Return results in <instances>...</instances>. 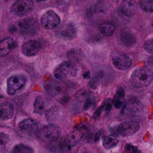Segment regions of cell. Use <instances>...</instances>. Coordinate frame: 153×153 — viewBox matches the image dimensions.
I'll return each instance as SVG.
<instances>
[{
	"label": "cell",
	"mask_w": 153,
	"mask_h": 153,
	"mask_svg": "<svg viewBox=\"0 0 153 153\" xmlns=\"http://www.w3.org/2000/svg\"><path fill=\"white\" fill-rule=\"evenodd\" d=\"M56 35L63 40H71L76 36V29L72 23H64L56 31Z\"/></svg>",
	"instance_id": "8"
},
{
	"label": "cell",
	"mask_w": 153,
	"mask_h": 153,
	"mask_svg": "<svg viewBox=\"0 0 153 153\" xmlns=\"http://www.w3.org/2000/svg\"><path fill=\"white\" fill-rule=\"evenodd\" d=\"M42 26L47 30L57 28L61 22L60 16L54 10H49L43 14L40 19Z\"/></svg>",
	"instance_id": "6"
},
{
	"label": "cell",
	"mask_w": 153,
	"mask_h": 153,
	"mask_svg": "<svg viewBox=\"0 0 153 153\" xmlns=\"http://www.w3.org/2000/svg\"><path fill=\"white\" fill-rule=\"evenodd\" d=\"M105 4L102 1H99L94 5V12L96 13H102L105 12Z\"/></svg>",
	"instance_id": "28"
},
{
	"label": "cell",
	"mask_w": 153,
	"mask_h": 153,
	"mask_svg": "<svg viewBox=\"0 0 153 153\" xmlns=\"http://www.w3.org/2000/svg\"><path fill=\"white\" fill-rule=\"evenodd\" d=\"M152 28H153V22H152Z\"/></svg>",
	"instance_id": "42"
},
{
	"label": "cell",
	"mask_w": 153,
	"mask_h": 153,
	"mask_svg": "<svg viewBox=\"0 0 153 153\" xmlns=\"http://www.w3.org/2000/svg\"><path fill=\"white\" fill-rule=\"evenodd\" d=\"M77 68L71 62H65L59 66L54 72V76L61 81L68 80L74 78L77 74Z\"/></svg>",
	"instance_id": "4"
},
{
	"label": "cell",
	"mask_w": 153,
	"mask_h": 153,
	"mask_svg": "<svg viewBox=\"0 0 153 153\" xmlns=\"http://www.w3.org/2000/svg\"><path fill=\"white\" fill-rule=\"evenodd\" d=\"M125 97V91L122 88H118L117 91V94H116V98H123Z\"/></svg>",
	"instance_id": "35"
},
{
	"label": "cell",
	"mask_w": 153,
	"mask_h": 153,
	"mask_svg": "<svg viewBox=\"0 0 153 153\" xmlns=\"http://www.w3.org/2000/svg\"><path fill=\"white\" fill-rule=\"evenodd\" d=\"M45 110V102L43 99L40 97H38L36 98L34 104V113L40 114L43 113Z\"/></svg>",
	"instance_id": "24"
},
{
	"label": "cell",
	"mask_w": 153,
	"mask_h": 153,
	"mask_svg": "<svg viewBox=\"0 0 153 153\" xmlns=\"http://www.w3.org/2000/svg\"><path fill=\"white\" fill-rule=\"evenodd\" d=\"M84 52L80 49H73L69 51L67 54V57L69 61L73 64L79 63L84 59Z\"/></svg>",
	"instance_id": "19"
},
{
	"label": "cell",
	"mask_w": 153,
	"mask_h": 153,
	"mask_svg": "<svg viewBox=\"0 0 153 153\" xmlns=\"http://www.w3.org/2000/svg\"><path fill=\"white\" fill-rule=\"evenodd\" d=\"M137 10V4L134 0H123L120 4V10L125 16H132Z\"/></svg>",
	"instance_id": "16"
},
{
	"label": "cell",
	"mask_w": 153,
	"mask_h": 153,
	"mask_svg": "<svg viewBox=\"0 0 153 153\" xmlns=\"http://www.w3.org/2000/svg\"><path fill=\"white\" fill-rule=\"evenodd\" d=\"M59 108L58 107H56V106L51 108L50 109L46 111V117L48 123H52L55 122L57 120V118H58V115H59Z\"/></svg>",
	"instance_id": "23"
},
{
	"label": "cell",
	"mask_w": 153,
	"mask_h": 153,
	"mask_svg": "<svg viewBox=\"0 0 153 153\" xmlns=\"http://www.w3.org/2000/svg\"><path fill=\"white\" fill-rule=\"evenodd\" d=\"M105 106H106V107H105V111L107 112L110 111L111 110V107H112V106H111V104H107Z\"/></svg>",
	"instance_id": "38"
},
{
	"label": "cell",
	"mask_w": 153,
	"mask_h": 153,
	"mask_svg": "<svg viewBox=\"0 0 153 153\" xmlns=\"http://www.w3.org/2000/svg\"><path fill=\"white\" fill-rule=\"evenodd\" d=\"M124 152L125 153H141L136 146H134L131 144H127L125 146Z\"/></svg>",
	"instance_id": "30"
},
{
	"label": "cell",
	"mask_w": 153,
	"mask_h": 153,
	"mask_svg": "<svg viewBox=\"0 0 153 153\" xmlns=\"http://www.w3.org/2000/svg\"><path fill=\"white\" fill-rule=\"evenodd\" d=\"M37 137L43 141L54 142L58 140L61 134V130L58 126L49 124L44 126L37 131Z\"/></svg>",
	"instance_id": "3"
},
{
	"label": "cell",
	"mask_w": 153,
	"mask_h": 153,
	"mask_svg": "<svg viewBox=\"0 0 153 153\" xmlns=\"http://www.w3.org/2000/svg\"><path fill=\"white\" fill-rule=\"evenodd\" d=\"M4 1H8V0H4Z\"/></svg>",
	"instance_id": "41"
},
{
	"label": "cell",
	"mask_w": 153,
	"mask_h": 153,
	"mask_svg": "<svg viewBox=\"0 0 153 153\" xmlns=\"http://www.w3.org/2000/svg\"><path fill=\"white\" fill-rule=\"evenodd\" d=\"M34 3L31 0H17L11 6L12 13L18 16H24L32 11Z\"/></svg>",
	"instance_id": "5"
},
{
	"label": "cell",
	"mask_w": 153,
	"mask_h": 153,
	"mask_svg": "<svg viewBox=\"0 0 153 153\" xmlns=\"http://www.w3.org/2000/svg\"><path fill=\"white\" fill-rule=\"evenodd\" d=\"M99 30L102 35L105 36V37H110L114 33L115 26L114 25L110 23V22H105L100 25Z\"/></svg>",
	"instance_id": "21"
},
{
	"label": "cell",
	"mask_w": 153,
	"mask_h": 153,
	"mask_svg": "<svg viewBox=\"0 0 153 153\" xmlns=\"http://www.w3.org/2000/svg\"><path fill=\"white\" fill-rule=\"evenodd\" d=\"M16 42L12 37H6L0 41V57H4L8 55L10 51L15 47Z\"/></svg>",
	"instance_id": "15"
},
{
	"label": "cell",
	"mask_w": 153,
	"mask_h": 153,
	"mask_svg": "<svg viewBox=\"0 0 153 153\" xmlns=\"http://www.w3.org/2000/svg\"><path fill=\"white\" fill-rule=\"evenodd\" d=\"M144 49L149 53H153V37L146 40L144 43Z\"/></svg>",
	"instance_id": "31"
},
{
	"label": "cell",
	"mask_w": 153,
	"mask_h": 153,
	"mask_svg": "<svg viewBox=\"0 0 153 153\" xmlns=\"http://www.w3.org/2000/svg\"><path fill=\"white\" fill-rule=\"evenodd\" d=\"M100 85V77L97 76V77L94 78L91 82H89V86L93 89H96L97 87Z\"/></svg>",
	"instance_id": "33"
},
{
	"label": "cell",
	"mask_w": 153,
	"mask_h": 153,
	"mask_svg": "<svg viewBox=\"0 0 153 153\" xmlns=\"http://www.w3.org/2000/svg\"><path fill=\"white\" fill-rule=\"evenodd\" d=\"M89 96L90 94H88V91L85 90H80L76 93V98L79 101H85L89 97Z\"/></svg>",
	"instance_id": "29"
},
{
	"label": "cell",
	"mask_w": 153,
	"mask_h": 153,
	"mask_svg": "<svg viewBox=\"0 0 153 153\" xmlns=\"http://www.w3.org/2000/svg\"><path fill=\"white\" fill-rule=\"evenodd\" d=\"M143 110V105L137 100H131L127 102L123 108L122 113L127 115H134L140 114Z\"/></svg>",
	"instance_id": "10"
},
{
	"label": "cell",
	"mask_w": 153,
	"mask_h": 153,
	"mask_svg": "<svg viewBox=\"0 0 153 153\" xmlns=\"http://www.w3.org/2000/svg\"><path fill=\"white\" fill-rule=\"evenodd\" d=\"M82 137H83V132L80 130H75V131L70 133L64 140V143H65L67 149H70L75 145H76V143L80 141Z\"/></svg>",
	"instance_id": "14"
},
{
	"label": "cell",
	"mask_w": 153,
	"mask_h": 153,
	"mask_svg": "<svg viewBox=\"0 0 153 153\" xmlns=\"http://www.w3.org/2000/svg\"><path fill=\"white\" fill-rule=\"evenodd\" d=\"M41 49V44L38 40H31L24 43L22 46V52L25 56L31 57L37 55Z\"/></svg>",
	"instance_id": "11"
},
{
	"label": "cell",
	"mask_w": 153,
	"mask_h": 153,
	"mask_svg": "<svg viewBox=\"0 0 153 153\" xmlns=\"http://www.w3.org/2000/svg\"><path fill=\"white\" fill-rule=\"evenodd\" d=\"M113 104L114 106L116 108H121L123 105V102L122 100H120V99L119 98H115L113 102Z\"/></svg>",
	"instance_id": "34"
},
{
	"label": "cell",
	"mask_w": 153,
	"mask_h": 153,
	"mask_svg": "<svg viewBox=\"0 0 153 153\" xmlns=\"http://www.w3.org/2000/svg\"><path fill=\"white\" fill-rule=\"evenodd\" d=\"M104 108H105V105H102L101 107L99 108L96 111L95 114H94V117H100V115H101V114H102V112Z\"/></svg>",
	"instance_id": "36"
},
{
	"label": "cell",
	"mask_w": 153,
	"mask_h": 153,
	"mask_svg": "<svg viewBox=\"0 0 153 153\" xmlns=\"http://www.w3.org/2000/svg\"><path fill=\"white\" fill-rule=\"evenodd\" d=\"M112 61H113L114 65L120 70H127L129 68L132 63V61L129 57L125 55H121V54L115 55L112 59Z\"/></svg>",
	"instance_id": "13"
},
{
	"label": "cell",
	"mask_w": 153,
	"mask_h": 153,
	"mask_svg": "<svg viewBox=\"0 0 153 153\" xmlns=\"http://www.w3.org/2000/svg\"><path fill=\"white\" fill-rule=\"evenodd\" d=\"M45 90L48 94L52 96H56L61 92V87L55 82H48L44 86Z\"/></svg>",
	"instance_id": "22"
},
{
	"label": "cell",
	"mask_w": 153,
	"mask_h": 153,
	"mask_svg": "<svg viewBox=\"0 0 153 153\" xmlns=\"http://www.w3.org/2000/svg\"><path fill=\"white\" fill-rule=\"evenodd\" d=\"M46 1V0H37V1Z\"/></svg>",
	"instance_id": "40"
},
{
	"label": "cell",
	"mask_w": 153,
	"mask_h": 153,
	"mask_svg": "<svg viewBox=\"0 0 153 153\" xmlns=\"http://www.w3.org/2000/svg\"><path fill=\"white\" fill-rule=\"evenodd\" d=\"M26 78L22 75H15L8 78L7 82V92L9 95H13L25 85Z\"/></svg>",
	"instance_id": "7"
},
{
	"label": "cell",
	"mask_w": 153,
	"mask_h": 153,
	"mask_svg": "<svg viewBox=\"0 0 153 153\" xmlns=\"http://www.w3.org/2000/svg\"><path fill=\"white\" fill-rule=\"evenodd\" d=\"M153 79V71L149 67H140L133 72L131 76V84L135 88L148 86Z\"/></svg>",
	"instance_id": "1"
},
{
	"label": "cell",
	"mask_w": 153,
	"mask_h": 153,
	"mask_svg": "<svg viewBox=\"0 0 153 153\" xmlns=\"http://www.w3.org/2000/svg\"><path fill=\"white\" fill-rule=\"evenodd\" d=\"M101 134H102L101 131H100L99 132H97V134H95V137H94V140H95V142H97L100 140V137H101Z\"/></svg>",
	"instance_id": "37"
},
{
	"label": "cell",
	"mask_w": 153,
	"mask_h": 153,
	"mask_svg": "<svg viewBox=\"0 0 153 153\" xmlns=\"http://www.w3.org/2000/svg\"><path fill=\"white\" fill-rule=\"evenodd\" d=\"M9 136L4 133L0 132V152L3 151L9 142Z\"/></svg>",
	"instance_id": "27"
},
{
	"label": "cell",
	"mask_w": 153,
	"mask_h": 153,
	"mask_svg": "<svg viewBox=\"0 0 153 153\" xmlns=\"http://www.w3.org/2000/svg\"><path fill=\"white\" fill-rule=\"evenodd\" d=\"M140 7L145 12L152 13L153 12V0H141Z\"/></svg>",
	"instance_id": "26"
},
{
	"label": "cell",
	"mask_w": 153,
	"mask_h": 153,
	"mask_svg": "<svg viewBox=\"0 0 153 153\" xmlns=\"http://www.w3.org/2000/svg\"><path fill=\"white\" fill-rule=\"evenodd\" d=\"M94 98L91 96H89L88 99L85 101V104H84V109L85 110H88L89 109L91 106L94 105Z\"/></svg>",
	"instance_id": "32"
},
{
	"label": "cell",
	"mask_w": 153,
	"mask_h": 153,
	"mask_svg": "<svg viewBox=\"0 0 153 153\" xmlns=\"http://www.w3.org/2000/svg\"><path fill=\"white\" fill-rule=\"evenodd\" d=\"M140 128V124L136 121H126L120 124L117 127V133L123 137L133 135Z\"/></svg>",
	"instance_id": "9"
},
{
	"label": "cell",
	"mask_w": 153,
	"mask_h": 153,
	"mask_svg": "<svg viewBox=\"0 0 153 153\" xmlns=\"http://www.w3.org/2000/svg\"><path fill=\"white\" fill-rule=\"evenodd\" d=\"M119 142L117 135L114 133H109L103 137L102 144L104 147L107 149H111L117 146Z\"/></svg>",
	"instance_id": "18"
},
{
	"label": "cell",
	"mask_w": 153,
	"mask_h": 153,
	"mask_svg": "<svg viewBox=\"0 0 153 153\" xmlns=\"http://www.w3.org/2000/svg\"><path fill=\"white\" fill-rule=\"evenodd\" d=\"M11 153H34L30 146L24 144H18L13 147Z\"/></svg>",
	"instance_id": "25"
},
{
	"label": "cell",
	"mask_w": 153,
	"mask_h": 153,
	"mask_svg": "<svg viewBox=\"0 0 153 153\" xmlns=\"http://www.w3.org/2000/svg\"><path fill=\"white\" fill-rule=\"evenodd\" d=\"M14 109L10 102H2L0 104V120H7L13 117Z\"/></svg>",
	"instance_id": "17"
},
{
	"label": "cell",
	"mask_w": 153,
	"mask_h": 153,
	"mask_svg": "<svg viewBox=\"0 0 153 153\" xmlns=\"http://www.w3.org/2000/svg\"><path fill=\"white\" fill-rule=\"evenodd\" d=\"M120 41L123 43V45L127 47L133 46L136 42L135 36L134 34L129 31H124L121 34L120 36Z\"/></svg>",
	"instance_id": "20"
},
{
	"label": "cell",
	"mask_w": 153,
	"mask_h": 153,
	"mask_svg": "<svg viewBox=\"0 0 153 153\" xmlns=\"http://www.w3.org/2000/svg\"><path fill=\"white\" fill-rule=\"evenodd\" d=\"M38 28V25L35 19L26 18L10 25L9 31L13 34H25L35 33Z\"/></svg>",
	"instance_id": "2"
},
{
	"label": "cell",
	"mask_w": 153,
	"mask_h": 153,
	"mask_svg": "<svg viewBox=\"0 0 153 153\" xmlns=\"http://www.w3.org/2000/svg\"><path fill=\"white\" fill-rule=\"evenodd\" d=\"M19 128L22 132L30 135L36 134L39 130L37 123L31 119H25L21 121L19 124Z\"/></svg>",
	"instance_id": "12"
},
{
	"label": "cell",
	"mask_w": 153,
	"mask_h": 153,
	"mask_svg": "<svg viewBox=\"0 0 153 153\" xmlns=\"http://www.w3.org/2000/svg\"><path fill=\"white\" fill-rule=\"evenodd\" d=\"M90 75H91V73H90L89 71H88L85 73H84L83 77L85 78V79H88V78H90Z\"/></svg>",
	"instance_id": "39"
}]
</instances>
